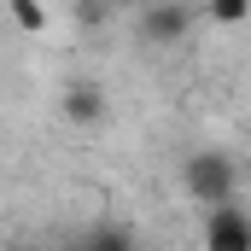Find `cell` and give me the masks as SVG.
Listing matches in <instances>:
<instances>
[{
  "instance_id": "cell-3",
  "label": "cell",
  "mask_w": 251,
  "mask_h": 251,
  "mask_svg": "<svg viewBox=\"0 0 251 251\" xmlns=\"http://www.w3.org/2000/svg\"><path fill=\"white\" fill-rule=\"evenodd\" d=\"M193 29V12L181 0H146L140 6V41L146 47H181Z\"/></svg>"
},
{
  "instance_id": "cell-4",
  "label": "cell",
  "mask_w": 251,
  "mask_h": 251,
  "mask_svg": "<svg viewBox=\"0 0 251 251\" xmlns=\"http://www.w3.org/2000/svg\"><path fill=\"white\" fill-rule=\"evenodd\" d=\"M59 111H64V123L94 128V123H105V94H100L94 82H70L64 100H59Z\"/></svg>"
},
{
  "instance_id": "cell-2",
  "label": "cell",
  "mask_w": 251,
  "mask_h": 251,
  "mask_svg": "<svg viewBox=\"0 0 251 251\" xmlns=\"http://www.w3.org/2000/svg\"><path fill=\"white\" fill-rule=\"evenodd\" d=\"M204 251H251V210L240 199L204 210Z\"/></svg>"
},
{
  "instance_id": "cell-5",
  "label": "cell",
  "mask_w": 251,
  "mask_h": 251,
  "mask_svg": "<svg viewBox=\"0 0 251 251\" xmlns=\"http://www.w3.org/2000/svg\"><path fill=\"white\" fill-rule=\"evenodd\" d=\"M76 251H134V234H128L123 222H100V228H88Z\"/></svg>"
},
{
  "instance_id": "cell-7",
  "label": "cell",
  "mask_w": 251,
  "mask_h": 251,
  "mask_svg": "<svg viewBox=\"0 0 251 251\" xmlns=\"http://www.w3.org/2000/svg\"><path fill=\"white\" fill-rule=\"evenodd\" d=\"M12 18H18V29H47V12H41V0H12Z\"/></svg>"
},
{
  "instance_id": "cell-8",
  "label": "cell",
  "mask_w": 251,
  "mask_h": 251,
  "mask_svg": "<svg viewBox=\"0 0 251 251\" xmlns=\"http://www.w3.org/2000/svg\"><path fill=\"white\" fill-rule=\"evenodd\" d=\"M111 6H128V12H140V6H146V0H111Z\"/></svg>"
},
{
  "instance_id": "cell-6",
  "label": "cell",
  "mask_w": 251,
  "mask_h": 251,
  "mask_svg": "<svg viewBox=\"0 0 251 251\" xmlns=\"http://www.w3.org/2000/svg\"><path fill=\"white\" fill-rule=\"evenodd\" d=\"M204 12H210L216 24H246V18H251V0H204Z\"/></svg>"
},
{
  "instance_id": "cell-1",
  "label": "cell",
  "mask_w": 251,
  "mask_h": 251,
  "mask_svg": "<svg viewBox=\"0 0 251 251\" xmlns=\"http://www.w3.org/2000/svg\"><path fill=\"white\" fill-rule=\"evenodd\" d=\"M181 187H187V199H199L204 210H210V204H228V199L240 193V164H234L228 152H216V146L187 152V164H181Z\"/></svg>"
},
{
  "instance_id": "cell-9",
  "label": "cell",
  "mask_w": 251,
  "mask_h": 251,
  "mask_svg": "<svg viewBox=\"0 0 251 251\" xmlns=\"http://www.w3.org/2000/svg\"><path fill=\"white\" fill-rule=\"evenodd\" d=\"M12 251H41V246H12Z\"/></svg>"
}]
</instances>
